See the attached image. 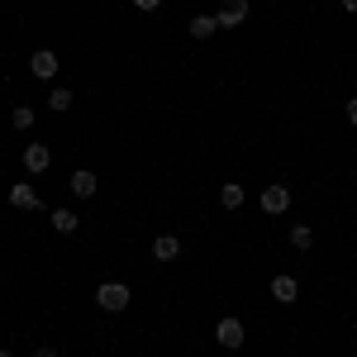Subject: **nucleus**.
Here are the masks:
<instances>
[{
    "instance_id": "obj_1",
    "label": "nucleus",
    "mask_w": 357,
    "mask_h": 357,
    "mask_svg": "<svg viewBox=\"0 0 357 357\" xmlns=\"http://www.w3.org/2000/svg\"><path fill=\"white\" fill-rule=\"evenodd\" d=\"M134 301V291H129V281H100L96 286V305L105 310V314H124Z\"/></svg>"
},
{
    "instance_id": "obj_2",
    "label": "nucleus",
    "mask_w": 357,
    "mask_h": 357,
    "mask_svg": "<svg viewBox=\"0 0 357 357\" xmlns=\"http://www.w3.org/2000/svg\"><path fill=\"white\" fill-rule=\"evenodd\" d=\"M215 343H220V348H229V353H238V348L248 343L243 319H238V314H224L220 324H215Z\"/></svg>"
},
{
    "instance_id": "obj_3",
    "label": "nucleus",
    "mask_w": 357,
    "mask_h": 357,
    "mask_svg": "<svg viewBox=\"0 0 357 357\" xmlns=\"http://www.w3.org/2000/svg\"><path fill=\"white\" fill-rule=\"evenodd\" d=\"M291 210V186H281V181H267L262 186V215H286Z\"/></svg>"
},
{
    "instance_id": "obj_4",
    "label": "nucleus",
    "mask_w": 357,
    "mask_h": 357,
    "mask_svg": "<svg viewBox=\"0 0 357 357\" xmlns=\"http://www.w3.org/2000/svg\"><path fill=\"white\" fill-rule=\"evenodd\" d=\"M10 205H15V210H29V215H43V195L33 191L29 181H15V186H10Z\"/></svg>"
},
{
    "instance_id": "obj_5",
    "label": "nucleus",
    "mask_w": 357,
    "mask_h": 357,
    "mask_svg": "<svg viewBox=\"0 0 357 357\" xmlns=\"http://www.w3.org/2000/svg\"><path fill=\"white\" fill-rule=\"evenodd\" d=\"M29 72H33L38 82H53L57 72H62V62H57V53H53V48H38V53L29 57Z\"/></svg>"
},
{
    "instance_id": "obj_6",
    "label": "nucleus",
    "mask_w": 357,
    "mask_h": 357,
    "mask_svg": "<svg viewBox=\"0 0 357 357\" xmlns=\"http://www.w3.org/2000/svg\"><path fill=\"white\" fill-rule=\"evenodd\" d=\"M272 301L276 305H296L301 301V281H296L291 272H276L272 276Z\"/></svg>"
},
{
    "instance_id": "obj_7",
    "label": "nucleus",
    "mask_w": 357,
    "mask_h": 357,
    "mask_svg": "<svg viewBox=\"0 0 357 357\" xmlns=\"http://www.w3.org/2000/svg\"><path fill=\"white\" fill-rule=\"evenodd\" d=\"M248 10H252L248 0H220V15H215V20H220V29H243Z\"/></svg>"
},
{
    "instance_id": "obj_8",
    "label": "nucleus",
    "mask_w": 357,
    "mask_h": 357,
    "mask_svg": "<svg viewBox=\"0 0 357 357\" xmlns=\"http://www.w3.org/2000/svg\"><path fill=\"white\" fill-rule=\"evenodd\" d=\"M48 167H53V148H48V143H29L24 148V172L38 176V172H48Z\"/></svg>"
},
{
    "instance_id": "obj_9",
    "label": "nucleus",
    "mask_w": 357,
    "mask_h": 357,
    "mask_svg": "<svg viewBox=\"0 0 357 357\" xmlns=\"http://www.w3.org/2000/svg\"><path fill=\"white\" fill-rule=\"evenodd\" d=\"M67 191L77 195V200H91V195L100 191V176H96V172H86V167H82V172H72V181H67Z\"/></svg>"
},
{
    "instance_id": "obj_10",
    "label": "nucleus",
    "mask_w": 357,
    "mask_h": 357,
    "mask_svg": "<svg viewBox=\"0 0 357 357\" xmlns=\"http://www.w3.org/2000/svg\"><path fill=\"white\" fill-rule=\"evenodd\" d=\"M153 257H158V262H176V257H181V238H176V234H158V238H153Z\"/></svg>"
},
{
    "instance_id": "obj_11",
    "label": "nucleus",
    "mask_w": 357,
    "mask_h": 357,
    "mask_svg": "<svg viewBox=\"0 0 357 357\" xmlns=\"http://www.w3.org/2000/svg\"><path fill=\"white\" fill-rule=\"evenodd\" d=\"M48 220H53V229H57V234H77V229H82V215H77V210H67V205L48 210Z\"/></svg>"
},
{
    "instance_id": "obj_12",
    "label": "nucleus",
    "mask_w": 357,
    "mask_h": 357,
    "mask_svg": "<svg viewBox=\"0 0 357 357\" xmlns=\"http://www.w3.org/2000/svg\"><path fill=\"white\" fill-rule=\"evenodd\" d=\"M220 205H224V210H243V205H248L243 181H224V186H220Z\"/></svg>"
},
{
    "instance_id": "obj_13",
    "label": "nucleus",
    "mask_w": 357,
    "mask_h": 357,
    "mask_svg": "<svg viewBox=\"0 0 357 357\" xmlns=\"http://www.w3.org/2000/svg\"><path fill=\"white\" fill-rule=\"evenodd\" d=\"M186 33H191V38H200V43H205V38H210V33H220V20H215V15H191V24H186Z\"/></svg>"
},
{
    "instance_id": "obj_14",
    "label": "nucleus",
    "mask_w": 357,
    "mask_h": 357,
    "mask_svg": "<svg viewBox=\"0 0 357 357\" xmlns=\"http://www.w3.org/2000/svg\"><path fill=\"white\" fill-rule=\"evenodd\" d=\"M43 105H48V110H53V114H67V110H72V105H77V96H72L67 86H57V91H53V96H48V100H43Z\"/></svg>"
},
{
    "instance_id": "obj_15",
    "label": "nucleus",
    "mask_w": 357,
    "mask_h": 357,
    "mask_svg": "<svg viewBox=\"0 0 357 357\" xmlns=\"http://www.w3.org/2000/svg\"><path fill=\"white\" fill-rule=\"evenodd\" d=\"M33 119H38V114H33V105H15V110H10V124H15L20 134H29V129H33Z\"/></svg>"
},
{
    "instance_id": "obj_16",
    "label": "nucleus",
    "mask_w": 357,
    "mask_h": 357,
    "mask_svg": "<svg viewBox=\"0 0 357 357\" xmlns=\"http://www.w3.org/2000/svg\"><path fill=\"white\" fill-rule=\"evenodd\" d=\"M291 248H296V252H310V248H314V229H310V224H296V229H291Z\"/></svg>"
},
{
    "instance_id": "obj_17",
    "label": "nucleus",
    "mask_w": 357,
    "mask_h": 357,
    "mask_svg": "<svg viewBox=\"0 0 357 357\" xmlns=\"http://www.w3.org/2000/svg\"><path fill=\"white\" fill-rule=\"evenodd\" d=\"M134 10H143V15H153V10H162V0H134Z\"/></svg>"
},
{
    "instance_id": "obj_18",
    "label": "nucleus",
    "mask_w": 357,
    "mask_h": 357,
    "mask_svg": "<svg viewBox=\"0 0 357 357\" xmlns=\"http://www.w3.org/2000/svg\"><path fill=\"white\" fill-rule=\"evenodd\" d=\"M343 114H348V124H353V129H357V96H353V100H348V105H343Z\"/></svg>"
},
{
    "instance_id": "obj_19",
    "label": "nucleus",
    "mask_w": 357,
    "mask_h": 357,
    "mask_svg": "<svg viewBox=\"0 0 357 357\" xmlns=\"http://www.w3.org/2000/svg\"><path fill=\"white\" fill-rule=\"evenodd\" d=\"M33 357H57V348H48V343H43V348H33Z\"/></svg>"
},
{
    "instance_id": "obj_20",
    "label": "nucleus",
    "mask_w": 357,
    "mask_h": 357,
    "mask_svg": "<svg viewBox=\"0 0 357 357\" xmlns=\"http://www.w3.org/2000/svg\"><path fill=\"white\" fill-rule=\"evenodd\" d=\"M338 5H343V10H348V15H357V0H338Z\"/></svg>"
},
{
    "instance_id": "obj_21",
    "label": "nucleus",
    "mask_w": 357,
    "mask_h": 357,
    "mask_svg": "<svg viewBox=\"0 0 357 357\" xmlns=\"http://www.w3.org/2000/svg\"><path fill=\"white\" fill-rule=\"evenodd\" d=\"M0 357H10V353H5V348H0Z\"/></svg>"
}]
</instances>
